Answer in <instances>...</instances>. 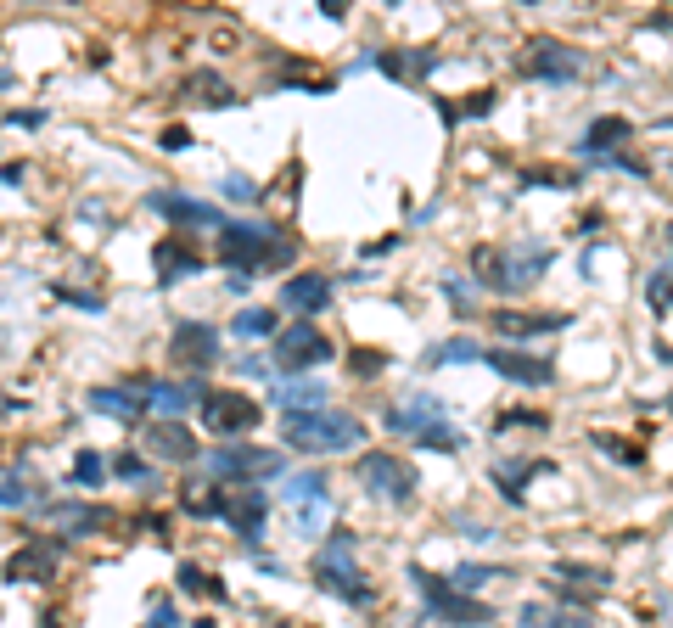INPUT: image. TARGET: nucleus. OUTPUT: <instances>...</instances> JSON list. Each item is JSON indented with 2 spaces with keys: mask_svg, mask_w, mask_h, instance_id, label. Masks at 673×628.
I'll use <instances>...</instances> for the list:
<instances>
[{
  "mask_svg": "<svg viewBox=\"0 0 673 628\" xmlns=\"http://www.w3.org/2000/svg\"><path fill=\"white\" fill-rule=\"evenodd\" d=\"M309 572H315V584L326 589V595L348 600V606H371L376 600L371 578H365L359 561H354V539H348V533H331V539L315 550V567Z\"/></svg>",
  "mask_w": 673,
  "mask_h": 628,
  "instance_id": "obj_2",
  "label": "nucleus"
},
{
  "mask_svg": "<svg viewBox=\"0 0 673 628\" xmlns=\"http://www.w3.org/2000/svg\"><path fill=\"white\" fill-rule=\"evenodd\" d=\"M287 505L298 511V528H315L320 516H326V477H320V471L287 477Z\"/></svg>",
  "mask_w": 673,
  "mask_h": 628,
  "instance_id": "obj_18",
  "label": "nucleus"
},
{
  "mask_svg": "<svg viewBox=\"0 0 673 628\" xmlns=\"http://www.w3.org/2000/svg\"><path fill=\"white\" fill-rule=\"evenodd\" d=\"M152 628H158V623H152Z\"/></svg>",
  "mask_w": 673,
  "mask_h": 628,
  "instance_id": "obj_48",
  "label": "nucleus"
},
{
  "mask_svg": "<svg viewBox=\"0 0 673 628\" xmlns=\"http://www.w3.org/2000/svg\"><path fill=\"white\" fill-rule=\"evenodd\" d=\"M275 404H281L287 415L326 410V382H281V387H275Z\"/></svg>",
  "mask_w": 673,
  "mask_h": 628,
  "instance_id": "obj_24",
  "label": "nucleus"
},
{
  "mask_svg": "<svg viewBox=\"0 0 673 628\" xmlns=\"http://www.w3.org/2000/svg\"><path fill=\"white\" fill-rule=\"evenodd\" d=\"M101 477H107V460H101L96 449H85V455L73 460V483H79V488H96Z\"/></svg>",
  "mask_w": 673,
  "mask_h": 628,
  "instance_id": "obj_32",
  "label": "nucleus"
},
{
  "mask_svg": "<svg viewBox=\"0 0 673 628\" xmlns=\"http://www.w3.org/2000/svg\"><path fill=\"white\" fill-rule=\"evenodd\" d=\"M359 483H365V494H371V500L404 505L410 494H416V466L376 449V455H359Z\"/></svg>",
  "mask_w": 673,
  "mask_h": 628,
  "instance_id": "obj_8",
  "label": "nucleus"
},
{
  "mask_svg": "<svg viewBox=\"0 0 673 628\" xmlns=\"http://www.w3.org/2000/svg\"><path fill=\"white\" fill-rule=\"evenodd\" d=\"M483 365H494L500 376H511V382L522 387H550L556 382V365L539 354H522V348H483Z\"/></svg>",
  "mask_w": 673,
  "mask_h": 628,
  "instance_id": "obj_12",
  "label": "nucleus"
},
{
  "mask_svg": "<svg viewBox=\"0 0 673 628\" xmlns=\"http://www.w3.org/2000/svg\"><path fill=\"white\" fill-rule=\"evenodd\" d=\"M595 443H601V449L617 460V466H640V460H645L640 449H634V443H623V438H606V432H595Z\"/></svg>",
  "mask_w": 673,
  "mask_h": 628,
  "instance_id": "obj_34",
  "label": "nucleus"
},
{
  "mask_svg": "<svg viewBox=\"0 0 673 628\" xmlns=\"http://www.w3.org/2000/svg\"><path fill=\"white\" fill-rule=\"evenodd\" d=\"M264 516H270V500H264L258 488H236V494H225V516H219V522H230V528L242 533L247 544H258Z\"/></svg>",
  "mask_w": 673,
  "mask_h": 628,
  "instance_id": "obj_16",
  "label": "nucleus"
},
{
  "mask_svg": "<svg viewBox=\"0 0 673 628\" xmlns=\"http://www.w3.org/2000/svg\"><path fill=\"white\" fill-rule=\"evenodd\" d=\"M158 146H163V152H186V146H191V129H186V124H169V129L158 135Z\"/></svg>",
  "mask_w": 673,
  "mask_h": 628,
  "instance_id": "obj_38",
  "label": "nucleus"
},
{
  "mask_svg": "<svg viewBox=\"0 0 673 628\" xmlns=\"http://www.w3.org/2000/svg\"><path fill=\"white\" fill-rule=\"evenodd\" d=\"M68 556V539H34L6 556V584H45Z\"/></svg>",
  "mask_w": 673,
  "mask_h": 628,
  "instance_id": "obj_10",
  "label": "nucleus"
},
{
  "mask_svg": "<svg viewBox=\"0 0 673 628\" xmlns=\"http://www.w3.org/2000/svg\"><path fill=\"white\" fill-rule=\"evenodd\" d=\"M550 247L545 242H522V247H511V253H494V247H483L477 253V270H488L483 275V286H494V292H522V286H533L539 275L550 270Z\"/></svg>",
  "mask_w": 673,
  "mask_h": 628,
  "instance_id": "obj_5",
  "label": "nucleus"
},
{
  "mask_svg": "<svg viewBox=\"0 0 673 628\" xmlns=\"http://www.w3.org/2000/svg\"><path fill=\"white\" fill-rule=\"evenodd\" d=\"M281 303L298 309V314H320L331 303V275H320V270L287 275V281H281Z\"/></svg>",
  "mask_w": 673,
  "mask_h": 628,
  "instance_id": "obj_19",
  "label": "nucleus"
},
{
  "mask_svg": "<svg viewBox=\"0 0 673 628\" xmlns=\"http://www.w3.org/2000/svg\"><path fill=\"white\" fill-rule=\"evenodd\" d=\"M494 113V90H477V96H466V118H488Z\"/></svg>",
  "mask_w": 673,
  "mask_h": 628,
  "instance_id": "obj_43",
  "label": "nucleus"
},
{
  "mask_svg": "<svg viewBox=\"0 0 673 628\" xmlns=\"http://www.w3.org/2000/svg\"><path fill=\"white\" fill-rule=\"evenodd\" d=\"M51 516H57L68 533H90V528H101V522H107V511H90V505H57Z\"/></svg>",
  "mask_w": 673,
  "mask_h": 628,
  "instance_id": "obj_30",
  "label": "nucleus"
},
{
  "mask_svg": "<svg viewBox=\"0 0 673 628\" xmlns=\"http://www.w3.org/2000/svg\"><path fill=\"white\" fill-rule=\"evenodd\" d=\"M556 578H584V584H606V567H578V561H567V567H556Z\"/></svg>",
  "mask_w": 673,
  "mask_h": 628,
  "instance_id": "obj_40",
  "label": "nucleus"
},
{
  "mask_svg": "<svg viewBox=\"0 0 673 628\" xmlns=\"http://www.w3.org/2000/svg\"><path fill=\"white\" fill-rule=\"evenodd\" d=\"M472 359H483V348H477L472 337H449V343L427 348V365H472Z\"/></svg>",
  "mask_w": 673,
  "mask_h": 628,
  "instance_id": "obj_27",
  "label": "nucleus"
},
{
  "mask_svg": "<svg viewBox=\"0 0 673 628\" xmlns=\"http://www.w3.org/2000/svg\"><path fill=\"white\" fill-rule=\"evenodd\" d=\"M197 387H169V382H152L146 393V410H163V415H180V410H197Z\"/></svg>",
  "mask_w": 673,
  "mask_h": 628,
  "instance_id": "obj_26",
  "label": "nucleus"
},
{
  "mask_svg": "<svg viewBox=\"0 0 673 628\" xmlns=\"http://www.w3.org/2000/svg\"><path fill=\"white\" fill-rule=\"evenodd\" d=\"M382 365H387V354H376V348H354L348 354V371L354 376H382Z\"/></svg>",
  "mask_w": 673,
  "mask_h": 628,
  "instance_id": "obj_35",
  "label": "nucleus"
},
{
  "mask_svg": "<svg viewBox=\"0 0 673 628\" xmlns=\"http://www.w3.org/2000/svg\"><path fill=\"white\" fill-rule=\"evenodd\" d=\"M113 471H118V477H129V483H141V477H146V460H135V455H113Z\"/></svg>",
  "mask_w": 673,
  "mask_h": 628,
  "instance_id": "obj_42",
  "label": "nucleus"
},
{
  "mask_svg": "<svg viewBox=\"0 0 673 628\" xmlns=\"http://www.w3.org/2000/svg\"><path fill=\"white\" fill-rule=\"evenodd\" d=\"M421 449H432V455H460L466 449V438H460V427H449V421H438V427H427L421 432Z\"/></svg>",
  "mask_w": 673,
  "mask_h": 628,
  "instance_id": "obj_29",
  "label": "nucleus"
},
{
  "mask_svg": "<svg viewBox=\"0 0 673 628\" xmlns=\"http://www.w3.org/2000/svg\"><path fill=\"white\" fill-rule=\"evenodd\" d=\"M197 628H214V623H197Z\"/></svg>",
  "mask_w": 673,
  "mask_h": 628,
  "instance_id": "obj_46",
  "label": "nucleus"
},
{
  "mask_svg": "<svg viewBox=\"0 0 673 628\" xmlns=\"http://www.w3.org/2000/svg\"><path fill=\"white\" fill-rule=\"evenodd\" d=\"M281 438L303 455H337V449H354L365 443V421L348 410H303V415H287L281 421Z\"/></svg>",
  "mask_w": 673,
  "mask_h": 628,
  "instance_id": "obj_1",
  "label": "nucleus"
},
{
  "mask_svg": "<svg viewBox=\"0 0 673 628\" xmlns=\"http://www.w3.org/2000/svg\"><path fill=\"white\" fill-rule=\"evenodd\" d=\"M146 455H158V460H191V455H197V438H191L180 421H158V427H146Z\"/></svg>",
  "mask_w": 673,
  "mask_h": 628,
  "instance_id": "obj_21",
  "label": "nucleus"
},
{
  "mask_svg": "<svg viewBox=\"0 0 673 628\" xmlns=\"http://www.w3.org/2000/svg\"><path fill=\"white\" fill-rule=\"evenodd\" d=\"M668 410H673V399H668Z\"/></svg>",
  "mask_w": 673,
  "mask_h": 628,
  "instance_id": "obj_47",
  "label": "nucleus"
},
{
  "mask_svg": "<svg viewBox=\"0 0 673 628\" xmlns=\"http://www.w3.org/2000/svg\"><path fill=\"white\" fill-rule=\"evenodd\" d=\"M567 320L573 314H494V326L505 331V337H545V331H567Z\"/></svg>",
  "mask_w": 673,
  "mask_h": 628,
  "instance_id": "obj_23",
  "label": "nucleus"
},
{
  "mask_svg": "<svg viewBox=\"0 0 673 628\" xmlns=\"http://www.w3.org/2000/svg\"><path fill=\"white\" fill-rule=\"evenodd\" d=\"M225 197H230V202H253L258 186L247 180V174H230V180H225Z\"/></svg>",
  "mask_w": 673,
  "mask_h": 628,
  "instance_id": "obj_39",
  "label": "nucleus"
},
{
  "mask_svg": "<svg viewBox=\"0 0 673 628\" xmlns=\"http://www.w3.org/2000/svg\"><path fill=\"white\" fill-rule=\"evenodd\" d=\"M197 415H202V427L214 432V438H236V432H253L264 410L247 399L242 387H202Z\"/></svg>",
  "mask_w": 673,
  "mask_h": 628,
  "instance_id": "obj_6",
  "label": "nucleus"
},
{
  "mask_svg": "<svg viewBox=\"0 0 673 628\" xmlns=\"http://www.w3.org/2000/svg\"><path fill=\"white\" fill-rule=\"evenodd\" d=\"M146 393H152L146 376H135V382H124V387H90V410L113 415V421H141V415H146Z\"/></svg>",
  "mask_w": 673,
  "mask_h": 628,
  "instance_id": "obj_14",
  "label": "nucleus"
},
{
  "mask_svg": "<svg viewBox=\"0 0 673 628\" xmlns=\"http://www.w3.org/2000/svg\"><path fill=\"white\" fill-rule=\"evenodd\" d=\"M0 505H12V511L17 505H29V488L17 483V477H0Z\"/></svg>",
  "mask_w": 673,
  "mask_h": 628,
  "instance_id": "obj_41",
  "label": "nucleus"
},
{
  "mask_svg": "<svg viewBox=\"0 0 673 628\" xmlns=\"http://www.w3.org/2000/svg\"><path fill=\"white\" fill-rule=\"evenodd\" d=\"M152 214H163V219H174V225H219L225 230L230 219L219 214L214 202H202V197H180V191H152Z\"/></svg>",
  "mask_w": 673,
  "mask_h": 628,
  "instance_id": "obj_15",
  "label": "nucleus"
},
{
  "mask_svg": "<svg viewBox=\"0 0 673 628\" xmlns=\"http://www.w3.org/2000/svg\"><path fill=\"white\" fill-rule=\"evenodd\" d=\"M438 421H449V404L432 399V393H416V399H404L399 410H387V427H393V432H410V438H421V432L438 427Z\"/></svg>",
  "mask_w": 673,
  "mask_h": 628,
  "instance_id": "obj_17",
  "label": "nucleus"
},
{
  "mask_svg": "<svg viewBox=\"0 0 673 628\" xmlns=\"http://www.w3.org/2000/svg\"><path fill=\"white\" fill-rule=\"evenodd\" d=\"M219 354V331L202 326V320H186V326H174V343H169V359L180 371H197V365H214Z\"/></svg>",
  "mask_w": 673,
  "mask_h": 628,
  "instance_id": "obj_13",
  "label": "nucleus"
},
{
  "mask_svg": "<svg viewBox=\"0 0 673 628\" xmlns=\"http://www.w3.org/2000/svg\"><path fill=\"white\" fill-rule=\"evenodd\" d=\"M275 471H281V455L264 449V443H230V449H214V455H208V477H214V483L253 488L258 477H275Z\"/></svg>",
  "mask_w": 673,
  "mask_h": 628,
  "instance_id": "obj_7",
  "label": "nucleus"
},
{
  "mask_svg": "<svg viewBox=\"0 0 673 628\" xmlns=\"http://www.w3.org/2000/svg\"><path fill=\"white\" fill-rule=\"evenodd\" d=\"M410 584L421 589V606H427L438 623H455V628H488V623H494V612H488L483 600L460 595V589L449 584V578H438V572L410 567Z\"/></svg>",
  "mask_w": 673,
  "mask_h": 628,
  "instance_id": "obj_4",
  "label": "nucleus"
},
{
  "mask_svg": "<svg viewBox=\"0 0 673 628\" xmlns=\"http://www.w3.org/2000/svg\"><path fill=\"white\" fill-rule=\"evenodd\" d=\"M522 73L550 79V85H567V79L584 73V57H578L573 45H561V40H533V51L522 57Z\"/></svg>",
  "mask_w": 673,
  "mask_h": 628,
  "instance_id": "obj_11",
  "label": "nucleus"
},
{
  "mask_svg": "<svg viewBox=\"0 0 673 628\" xmlns=\"http://www.w3.org/2000/svg\"><path fill=\"white\" fill-rule=\"evenodd\" d=\"M57 298L79 303V309H101V298H96V292H73V286H57Z\"/></svg>",
  "mask_w": 673,
  "mask_h": 628,
  "instance_id": "obj_44",
  "label": "nucleus"
},
{
  "mask_svg": "<svg viewBox=\"0 0 673 628\" xmlns=\"http://www.w3.org/2000/svg\"><path fill=\"white\" fill-rule=\"evenodd\" d=\"M152 270H158V281H186V275H202V253H191L180 236H163L152 247Z\"/></svg>",
  "mask_w": 673,
  "mask_h": 628,
  "instance_id": "obj_20",
  "label": "nucleus"
},
{
  "mask_svg": "<svg viewBox=\"0 0 673 628\" xmlns=\"http://www.w3.org/2000/svg\"><path fill=\"white\" fill-rule=\"evenodd\" d=\"M230 331H236L242 343H247V337H270V331H275V314H270V309H242L236 320H230Z\"/></svg>",
  "mask_w": 673,
  "mask_h": 628,
  "instance_id": "obj_31",
  "label": "nucleus"
},
{
  "mask_svg": "<svg viewBox=\"0 0 673 628\" xmlns=\"http://www.w3.org/2000/svg\"><path fill=\"white\" fill-rule=\"evenodd\" d=\"M275 365L303 376V371H315V365H331V343L309 326V320H292V331L275 337Z\"/></svg>",
  "mask_w": 673,
  "mask_h": 628,
  "instance_id": "obj_9",
  "label": "nucleus"
},
{
  "mask_svg": "<svg viewBox=\"0 0 673 628\" xmlns=\"http://www.w3.org/2000/svg\"><path fill=\"white\" fill-rule=\"evenodd\" d=\"M494 427H500V432H511V427H539V432H545L550 415H539V410H511V415H500Z\"/></svg>",
  "mask_w": 673,
  "mask_h": 628,
  "instance_id": "obj_37",
  "label": "nucleus"
},
{
  "mask_svg": "<svg viewBox=\"0 0 673 628\" xmlns=\"http://www.w3.org/2000/svg\"><path fill=\"white\" fill-rule=\"evenodd\" d=\"M180 589H186V595H208V600H225V584H219L214 572H202L197 561H186V567H180Z\"/></svg>",
  "mask_w": 673,
  "mask_h": 628,
  "instance_id": "obj_28",
  "label": "nucleus"
},
{
  "mask_svg": "<svg viewBox=\"0 0 673 628\" xmlns=\"http://www.w3.org/2000/svg\"><path fill=\"white\" fill-rule=\"evenodd\" d=\"M645 298H651V309H673V270L651 275V281H645Z\"/></svg>",
  "mask_w": 673,
  "mask_h": 628,
  "instance_id": "obj_33",
  "label": "nucleus"
},
{
  "mask_svg": "<svg viewBox=\"0 0 673 628\" xmlns=\"http://www.w3.org/2000/svg\"><path fill=\"white\" fill-rule=\"evenodd\" d=\"M629 135H634L629 118H601V124H589V135L578 141V157H612Z\"/></svg>",
  "mask_w": 673,
  "mask_h": 628,
  "instance_id": "obj_22",
  "label": "nucleus"
},
{
  "mask_svg": "<svg viewBox=\"0 0 673 628\" xmlns=\"http://www.w3.org/2000/svg\"><path fill=\"white\" fill-rule=\"evenodd\" d=\"M174 623H180V612H174V600H163V606H158V628H174Z\"/></svg>",
  "mask_w": 673,
  "mask_h": 628,
  "instance_id": "obj_45",
  "label": "nucleus"
},
{
  "mask_svg": "<svg viewBox=\"0 0 673 628\" xmlns=\"http://www.w3.org/2000/svg\"><path fill=\"white\" fill-rule=\"evenodd\" d=\"M219 258H225L236 275H253L258 264H281V258H292V247L281 242V230H275V225L230 219V225L219 230Z\"/></svg>",
  "mask_w": 673,
  "mask_h": 628,
  "instance_id": "obj_3",
  "label": "nucleus"
},
{
  "mask_svg": "<svg viewBox=\"0 0 673 628\" xmlns=\"http://www.w3.org/2000/svg\"><path fill=\"white\" fill-rule=\"evenodd\" d=\"M488 578H500V567H472V561H466V567H455L449 584H455V589H477V584H488Z\"/></svg>",
  "mask_w": 673,
  "mask_h": 628,
  "instance_id": "obj_36",
  "label": "nucleus"
},
{
  "mask_svg": "<svg viewBox=\"0 0 673 628\" xmlns=\"http://www.w3.org/2000/svg\"><path fill=\"white\" fill-rule=\"evenodd\" d=\"M376 68L393 73V79H416V73L438 68V57H432V51H382V57H376Z\"/></svg>",
  "mask_w": 673,
  "mask_h": 628,
  "instance_id": "obj_25",
  "label": "nucleus"
}]
</instances>
